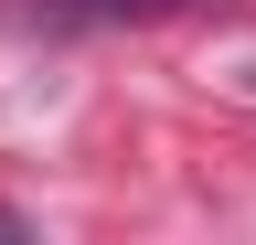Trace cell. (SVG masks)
<instances>
[{"label": "cell", "instance_id": "cell-1", "mask_svg": "<svg viewBox=\"0 0 256 245\" xmlns=\"http://www.w3.org/2000/svg\"><path fill=\"white\" fill-rule=\"evenodd\" d=\"M64 21H107V11H160V0H54Z\"/></svg>", "mask_w": 256, "mask_h": 245}]
</instances>
